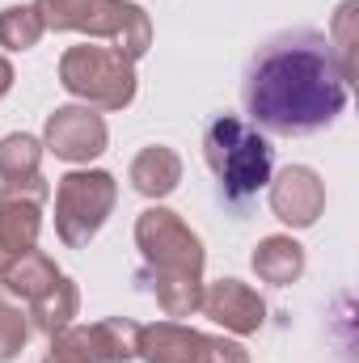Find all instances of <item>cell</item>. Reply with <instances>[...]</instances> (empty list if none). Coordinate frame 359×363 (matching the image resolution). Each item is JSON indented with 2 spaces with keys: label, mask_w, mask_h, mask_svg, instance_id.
Segmentation results:
<instances>
[{
  "label": "cell",
  "mask_w": 359,
  "mask_h": 363,
  "mask_svg": "<svg viewBox=\"0 0 359 363\" xmlns=\"http://www.w3.org/2000/svg\"><path fill=\"white\" fill-rule=\"evenodd\" d=\"M60 81L64 89L85 97L101 110H118L136 97V72L131 60L118 47H72L60 64Z\"/></svg>",
  "instance_id": "cell-5"
},
{
  "label": "cell",
  "mask_w": 359,
  "mask_h": 363,
  "mask_svg": "<svg viewBox=\"0 0 359 363\" xmlns=\"http://www.w3.org/2000/svg\"><path fill=\"white\" fill-rule=\"evenodd\" d=\"M203 157L220 178V194L228 203L254 199L270 182V144L241 118L220 114L203 131Z\"/></svg>",
  "instance_id": "cell-3"
},
{
  "label": "cell",
  "mask_w": 359,
  "mask_h": 363,
  "mask_svg": "<svg viewBox=\"0 0 359 363\" xmlns=\"http://www.w3.org/2000/svg\"><path fill=\"white\" fill-rule=\"evenodd\" d=\"M0 199H47V182L38 178V140L34 135H9L0 140Z\"/></svg>",
  "instance_id": "cell-12"
},
{
  "label": "cell",
  "mask_w": 359,
  "mask_h": 363,
  "mask_svg": "<svg viewBox=\"0 0 359 363\" xmlns=\"http://www.w3.org/2000/svg\"><path fill=\"white\" fill-rule=\"evenodd\" d=\"M30 304H34V325H38L43 334H51V338H55V334L77 317V287L60 274V279H55L38 300H30Z\"/></svg>",
  "instance_id": "cell-17"
},
{
  "label": "cell",
  "mask_w": 359,
  "mask_h": 363,
  "mask_svg": "<svg viewBox=\"0 0 359 363\" xmlns=\"http://www.w3.org/2000/svg\"><path fill=\"white\" fill-rule=\"evenodd\" d=\"M26 334H30V325H26V313L9 300V291L0 287V363H9L21 347H26Z\"/></svg>",
  "instance_id": "cell-19"
},
{
  "label": "cell",
  "mask_w": 359,
  "mask_h": 363,
  "mask_svg": "<svg viewBox=\"0 0 359 363\" xmlns=\"http://www.w3.org/2000/svg\"><path fill=\"white\" fill-rule=\"evenodd\" d=\"M321 203H326V186L304 165H292V169H283L270 182V207L292 228H309L321 216Z\"/></svg>",
  "instance_id": "cell-10"
},
{
  "label": "cell",
  "mask_w": 359,
  "mask_h": 363,
  "mask_svg": "<svg viewBox=\"0 0 359 363\" xmlns=\"http://www.w3.org/2000/svg\"><path fill=\"white\" fill-rule=\"evenodd\" d=\"M43 17L34 13V9H21V4H13V9H4L0 13V47H9V51H26V47H34L38 38H43Z\"/></svg>",
  "instance_id": "cell-18"
},
{
  "label": "cell",
  "mask_w": 359,
  "mask_h": 363,
  "mask_svg": "<svg viewBox=\"0 0 359 363\" xmlns=\"http://www.w3.org/2000/svg\"><path fill=\"white\" fill-rule=\"evenodd\" d=\"M60 279L55 271V262L47 258V254H38V250H30V254H21L9 271H4V291H17V296H26V300H38L51 283Z\"/></svg>",
  "instance_id": "cell-16"
},
{
  "label": "cell",
  "mask_w": 359,
  "mask_h": 363,
  "mask_svg": "<svg viewBox=\"0 0 359 363\" xmlns=\"http://www.w3.org/2000/svg\"><path fill=\"white\" fill-rule=\"evenodd\" d=\"M136 342H140V325L123 321V317H110V321H97V325H64L55 334V347H51V359L60 363H118L136 355Z\"/></svg>",
  "instance_id": "cell-8"
},
{
  "label": "cell",
  "mask_w": 359,
  "mask_h": 363,
  "mask_svg": "<svg viewBox=\"0 0 359 363\" xmlns=\"http://www.w3.org/2000/svg\"><path fill=\"white\" fill-rule=\"evenodd\" d=\"M9 85H13V68H9V64L0 60V97L9 93Z\"/></svg>",
  "instance_id": "cell-20"
},
{
  "label": "cell",
  "mask_w": 359,
  "mask_h": 363,
  "mask_svg": "<svg viewBox=\"0 0 359 363\" xmlns=\"http://www.w3.org/2000/svg\"><path fill=\"white\" fill-rule=\"evenodd\" d=\"M47 363H60V359H47Z\"/></svg>",
  "instance_id": "cell-21"
},
{
  "label": "cell",
  "mask_w": 359,
  "mask_h": 363,
  "mask_svg": "<svg viewBox=\"0 0 359 363\" xmlns=\"http://www.w3.org/2000/svg\"><path fill=\"white\" fill-rule=\"evenodd\" d=\"M47 148L64 161H89L106 152V123L89 106H60L47 118Z\"/></svg>",
  "instance_id": "cell-9"
},
{
  "label": "cell",
  "mask_w": 359,
  "mask_h": 363,
  "mask_svg": "<svg viewBox=\"0 0 359 363\" xmlns=\"http://www.w3.org/2000/svg\"><path fill=\"white\" fill-rule=\"evenodd\" d=\"M182 178V161L174 148H165V144H153V148H144L136 161H131V186L140 190V194H148V199H161V194H170Z\"/></svg>",
  "instance_id": "cell-14"
},
{
  "label": "cell",
  "mask_w": 359,
  "mask_h": 363,
  "mask_svg": "<svg viewBox=\"0 0 359 363\" xmlns=\"http://www.w3.org/2000/svg\"><path fill=\"white\" fill-rule=\"evenodd\" d=\"M199 308L211 317V321H220V325H228L233 334H254L258 325H263V300L245 287V283H237V279H220V283H211L203 296H199Z\"/></svg>",
  "instance_id": "cell-11"
},
{
  "label": "cell",
  "mask_w": 359,
  "mask_h": 363,
  "mask_svg": "<svg viewBox=\"0 0 359 363\" xmlns=\"http://www.w3.org/2000/svg\"><path fill=\"white\" fill-rule=\"evenodd\" d=\"M110 207H114V178L110 174H101V169L68 174V178H60V190H55V228L77 250L101 228Z\"/></svg>",
  "instance_id": "cell-6"
},
{
  "label": "cell",
  "mask_w": 359,
  "mask_h": 363,
  "mask_svg": "<svg viewBox=\"0 0 359 363\" xmlns=\"http://www.w3.org/2000/svg\"><path fill=\"white\" fill-rule=\"evenodd\" d=\"M245 114L270 135H313L347 106V68L334 43L313 30L267 38L245 68Z\"/></svg>",
  "instance_id": "cell-1"
},
{
  "label": "cell",
  "mask_w": 359,
  "mask_h": 363,
  "mask_svg": "<svg viewBox=\"0 0 359 363\" xmlns=\"http://www.w3.org/2000/svg\"><path fill=\"white\" fill-rule=\"evenodd\" d=\"M34 13L51 30L110 34L127 60L144 55V47H148V17L140 4H123V0H34Z\"/></svg>",
  "instance_id": "cell-4"
},
{
  "label": "cell",
  "mask_w": 359,
  "mask_h": 363,
  "mask_svg": "<svg viewBox=\"0 0 359 363\" xmlns=\"http://www.w3.org/2000/svg\"><path fill=\"white\" fill-rule=\"evenodd\" d=\"M136 241L148 258V267L157 271V300L170 317H186L199 308V271H203V245L199 237L182 224L174 211L165 207H148L136 224Z\"/></svg>",
  "instance_id": "cell-2"
},
{
  "label": "cell",
  "mask_w": 359,
  "mask_h": 363,
  "mask_svg": "<svg viewBox=\"0 0 359 363\" xmlns=\"http://www.w3.org/2000/svg\"><path fill=\"white\" fill-rule=\"evenodd\" d=\"M254 271L263 274L267 283H292V279H300L304 271V254H300V245L292 241V237H267L263 245H258V254H254Z\"/></svg>",
  "instance_id": "cell-15"
},
{
  "label": "cell",
  "mask_w": 359,
  "mask_h": 363,
  "mask_svg": "<svg viewBox=\"0 0 359 363\" xmlns=\"http://www.w3.org/2000/svg\"><path fill=\"white\" fill-rule=\"evenodd\" d=\"M136 355H144L148 363H250L237 342H224V338H207V334L182 330V325H174V321L140 330Z\"/></svg>",
  "instance_id": "cell-7"
},
{
  "label": "cell",
  "mask_w": 359,
  "mask_h": 363,
  "mask_svg": "<svg viewBox=\"0 0 359 363\" xmlns=\"http://www.w3.org/2000/svg\"><path fill=\"white\" fill-rule=\"evenodd\" d=\"M38 237V203L34 199H0V274L21 254L34 250Z\"/></svg>",
  "instance_id": "cell-13"
}]
</instances>
